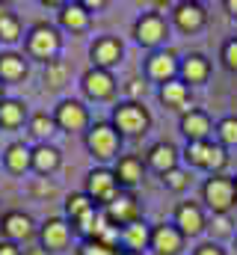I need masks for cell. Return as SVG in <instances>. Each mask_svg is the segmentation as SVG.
<instances>
[{"label":"cell","instance_id":"cell-24","mask_svg":"<svg viewBox=\"0 0 237 255\" xmlns=\"http://www.w3.org/2000/svg\"><path fill=\"white\" fill-rule=\"evenodd\" d=\"M208 71H211V65H208V60H205L202 54H190V57L181 63V74H184L187 83H202V80L208 77Z\"/></svg>","mask_w":237,"mask_h":255},{"label":"cell","instance_id":"cell-46","mask_svg":"<svg viewBox=\"0 0 237 255\" xmlns=\"http://www.w3.org/2000/svg\"><path fill=\"white\" fill-rule=\"evenodd\" d=\"M0 101H3V83H0Z\"/></svg>","mask_w":237,"mask_h":255},{"label":"cell","instance_id":"cell-32","mask_svg":"<svg viewBox=\"0 0 237 255\" xmlns=\"http://www.w3.org/2000/svg\"><path fill=\"white\" fill-rule=\"evenodd\" d=\"M54 116H48V113H36L33 119H30V130L36 133V136H48V133H54Z\"/></svg>","mask_w":237,"mask_h":255},{"label":"cell","instance_id":"cell-45","mask_svg":"<svg viewBox=\"0 0 237 255\" xmlns=\"http://www.w3.org/2000/svg\"><path fill=\"white\" fill-rule=\"evenodd\" d=\"M118 255H142V253H133V250H121Z\"/></svg>","mask_w":237,"mask_h":255},{"label":"cell","instance_id":"cell-16","mask_svg":"<svg viewBox=\"0 0 237 255\" xmlns=\"http://www.w3.org/2000/svg\"><path fill=\"white\" fill-rule=\"evenodd\" d=\"M181 241H184V235L178 232L175 226H157V229L151 232V247L157 250V255L181 253Z\"/></svg>","mask_w":237,"mask_h":255},{"label":"cell","instance_id":"cell-2","mask_svg":"<svg viewBox=\"0 0 237 255\" xmlns=\"http://www.w3.org/2000/svg\"><path fill=\"white\" fill-rule=\"evenodd\" d=\"M59 45H62V42H59V33L51 24H36V27L30 30V36H27V51H30L33 57L45 60V63L57 60Z\"/></svg>","mask_w":237,"mask_h":255},{"label":"cell","instance_id":"cell-23","mask_svg":"<svg viewBox=\"0 0 237 255\" xmlns=\"http://www.w3.org/2000/svg\"><path fill=\"white\" fill-rule=\"evenodd\" d=\"M160 101H163L166 107H172V110H187V104H190V89H187V83H178V80L163 83V86H160Z\"/></svg>","mask_w":237,"mask_h":255},{"label":"cell","instance_id":"cell-5","mask_svg":"<svg viewBox=\"0 0 237 255\" xmlns=\"http://www.w3.org/2000/svg\"><path fill=\"white\" fill-rule=\"evenodd\" d=\"M86 196L95 202V205H110L118 196V181L110 169H92L86 175Z\"/></svg>","mask_w":237,"mask_h":255},{"label":"cell","instance_id":"cell-17","mask_svg":"<svg viewBox=\"0 0 237 255\" xmlns=\"http://www.w3.org/2000/svg\"><path fill=\"white\" fill-rule=\"evenodd\" d=\"M113 175H116L118 187H121V184H124V187L139 184V181H142V157H136V154H124V157H118Z\"/></svg>","mask_w":237,"mask_h":255},{"label":"cell","instance_id":"cell-34","mask_svg":"<svg viewBox=\"0 0 237 255\" xmlns=\"http://www.w3.org/2000/svg\"><path fill=\"white\" fill-rule=\"evenodd\" d=\"M163 184H166L169 190H184V187H187V175L175 166V169H169V172L163 175Z\"/></svg>","mask_w":237,"mask_h":255},{"label":"cell","instance_id":"cell-48","mask_svg":"<svg viewBox=\"0 0 237 255\" xmlns=\"http://www.w3.org/2000/svg\"><path fill=\"white\" fill-rule=\"evenodd\" d=\"M235 187H237V184H235Z\"/></svg>","mask_w":237,"mask_h":255},{"label":"cell","instance_id":"cell-9","mask_svg":"<svg viewBox=\"0 0 237 255\" xmlns=\"http://www.w3.org/2000/svg\"><path fill=\"white\" fill-rule=\"evenodd\" d=\"M0 229H3V235H6L12 244L30 241V238L36 235V226H33V220H30L24 211H9V214H3Z\"/></svg>","mask_w":237,"mask_h":255},{"label":"cell","instance_id":"cell-1","mask_svg":"<svg viewBox=\"0 0 237 255\" xmlns=\"http://www.w3.org/2000/svg\"><path fill=\"white\" fill-rule=\"evenodd\" d=\"M86 148L98 157V160H110L118 151V130L110 122H98L86 130Z\"/></svg>","mask_w":237,"mask_h":255},{"label":"cell","instance_id":"cell-10","mask_svg":"<svg viewBox=\"0 0 237 255\" xmlns=\"http://www.w3.org/2000/svg\"><path fill=\"white\" fill-rule=\"evenodd\" d=\"M83 92H86L89 98H95V101H104V98H110V95L116 92V80H113V74L104 71V68H89V71L83 74Z\"/></svg>","mask_w":237,"mask_h":255},{"label":"cell","instance_id":"cell-28","mask_svg":"<svg viewBox=\"0 0 237 255\" xmlns=\"http://www.w3.org/2000/svg\"><path fill=\"white\" fill-rule=\"evenodd\" d=\"M121 241H124V247H127V250L139 253L145 244H151V232H148L142 223H130L127 229H121Z\"/></svg>","mask_w":237,"mask_h":255},{"label":"cell","instance_id":"cell-41","mask_svg":"<svg viewBox=\"0 0 237 255\" xmlns=\"http://www.w3.org/2000/svg\"><path fill=\"white\" fill-rule=\"evenodd\" d=\"M83 9H104V0H83Z\"/></svg>","mask_w":237,"mask_h":255},{"label":"cell","instance_id":"cell-7","mask_svg":"<svg viewBox=\"0 0 237 255\" xmlns=\"http://www.w3.org/2000/svg\"><path fill=\"white\" fill-rule=\"evenodd\" d=\"M184 157L193 163V166H202V169H223L226 166V151L214 142H187V151Z\"/></svg>","mask_w":237,"mask_h":255},{"label":"cell","instance_id":"cell-43","mask_svg":"<svg viewBox=\"0 0 237 255\" xmlns=\"http://www.w3.org/2000/svg\"><path fill=\"white\" fill-rule=\"evenodd\" d=\"M226 9H229L232 15H237V0H226Z\"/></svg>","mask_w":237,"mask_h":255},{"label":"cell","instance_id":"cell-4","mask_svg":"<svg viewBox=\"0 0 237 255\" xmlns=\"http://www.w3.org/2000/svg\"><path fill=\"white\" fill-rule=\"evenodd\" d=\"M133 36H136L139 45L154 48V45H160V42L169 36V24H166L163 15H157V12H145V15L136 18V24H133Z\"/></svg>","mask_w":237,"mask_h":255},{"label":"cell","instance_id":"cell-35","mask_svg":"<svg viewBox=\"0 0 237 255\" xmlns=\"http://www.w3.org/2000/svg\"><path fill=\"white\" fill-rule=\"evenodd\" d=\"M220 136H223V142L237 145V119H223L220 122Z\"/></svg>","mask_w":237,"mask_h":255},{"label":"cell","instance_id":"cell-47","mask_svg":"<svg viewBox=\"0 0 237 255\" xmlns=\"http://www.w3.org/2000/svg\"><path fill=\"white\" fill-rule=\"evenodd\" d=\"M3 12H6V9H3V6H0V15H3Z\"/></svg>","mask_w":237,"mask_h":255},{"label":"cell","instance_id":"cell-29","mask_svg":"<svg viewBox=\"0 0 237 255\" xmlns=\"http://www.w3.org/2000/svg\"><path fill=\"white\" fill-rule=\"evenodd\" d=\"M89 211H95V202L86 196V193H71L68 199H65V214H68V220L74 223V220H80L83 214H89Z\"/></svg>","mask_w":237,"mask_h":255},{"label":"cell","instance_id":"cell-15","mask_svg":"<svg viewBox=\"0 0 237 255\" xmlns=\"http://www.w3.org/2000/svg\"><path fill=\"white\" fill-rule=\"evenodd\" d=\"M181 133H184L190 142H205L208 133H211V119H208L202 110H190V113H184V119H181Z\"/></svg>","mask_w":237,"mask_h":255},{"label":"cell","instance_id":"cell-30","mask_svg":"<svg viewBox=\"0 0 237 255\" xmlns=\"http://www.w3.org/2000/svg\"><path fill=\"white\" fill-rule=\"evenodd\" d=\"M21 39V18L15 12L0 15V42H18Z\"/></svg>","mask_w":237,"mask_h":255},{"label":"cell","instance_id":"cell-11","mask_svg":"<svg viewBox=\"0 0 237 255\" xmlns=\"http://www.w3.org/2000/svg\"><path fill=\"white\" fill-rule=\"evenodd\" d=\"M54 122L62 130H80V128H86V122H89V113H86V107L80 101L68 98V101H59L57 113H54Z\"/></svg>","mask_w":237,"mask_h":255},{"label":"cell","instance_id":"cell-25","mask_svg":"<svg viewBox=\"0 0 237 255\" xmlns=\"http://www.w3.org/2000/svg\"><path fill=\"white\" fill-rule=\"evenodd\" d=\"M57 166H59V151L54 145H36V148H33V169H36V172L48 175V172H54Z\"/></svg>","mask_w":237,"mask_h":255},{"label":"cell","instance_id":"cell-36","mask_svg":"<svg viewBox=\"0 0 237 255\" xmlns=\"http://www.w3.org/2000/svg\"><path fill=\"white\" fill-rule=\"evenodd\" d=\"M223 60H226V65H229L232 71H237V39H232V42L223 48Z\"/></svg>","mask_w":237,"mask_h":255},{"label":"cell","instance_id":"cell-14","mask_svg":"<svg viewBox=\"0 0 237 255\" xmlns=\"http://www.w3.org/2000/svg\"><path fill=\"white\" fill-rule=\"evenodd\" d=\"M175 229L181 235H199L202 229H205V217H202V211H199V205H193V202H184V205H178L175 211Z\"/></svg>","mask_w":237,"mask_h":255},{"label":"cell","instance_id":"cell-44","mask_svg":"<svg viewBox=\"0 0 237 255\" xmlns=\"http://www.w3.org/2000/svg\"><path fill=\"white\" fill-rule=\"evenodd\" d=\"M24 255H48V253H45V250L39 247V250H27V253H24Z\"/></svg>","mask_w":237,"mask_h":255},{"label":"cell","instance_id":"cell-3","mask_svg":"<svg viewBox=\"0 0 237 255\" xmlns=\"http://www.w3.org/2000/svg\"><path fill=\"white\" fill-rule=\"evenodd\" d=\"M151 122V116H148V110L142 107V104H136V101H124V104H118L116 110H113V128L121 130V133H142L145 128Z\"/></svg>","mask_w":237,"mask_h":255},{"label":"cell","instance_id":"cell-37","mask_svg":"<svg viewBox=\"0 0 237 255\" xmlns=\"http://www.w3.org/2000/svg\"><path fill=\"white\" fill-rule=\"evenodd\" d=\"M229 226H232V223L226 220V214H220V217L214 220V232H217V235H229Z\"/></svg>","mask_w":237,"mask_h":255},{"label":"cell","instance_id":"cell-12","mask_svg":"<svg viewBox=\"0 0 237 255\" xmlns=\"http://www.w3.org/2000/svg\"><path fill=\"white\" fill-rule=\"evenodd\" d=\"M89 57H92V63L95 68H110V65L118 63V57H121V42H118L116 36H101V39H95L92 42V48H89Z\"/></svg>","mask_w":237,"mask_h":255},{"label":"cell","instance_id":"cell-6","mask_svg":"<svg viewBox=\"0 0 237 255\" xmlns=\"http://www.w3.org/2000/svg\"><path fill=\"white\" fill-rule=\"evenodd\" d=\"M202 193H205V202H208L217 214H226V211L235 205V199H237L235 181L226 178V175H214V178H208Z\"/></svg>","mask_w":237,"mask_h":255},{"label":"cell","instance_id":"cell-27","mask_svg":"<svg viewBox=\"0 0 237 255\" xmlns=\"http://www.w3.org/2000/svg\"><path fill=\"white\" fill-rule=\"evenodd\" d=\"M24 119H27V107L21 104V101H0V125L3 128H18L24 125Z\"/></svg>","mask_w":237,"mask_h":255},{"label":"cell","instance_id":"cell-38","mask_svg":"<svg viewBox=\"0 0 237 255\" xmlns=\"http://www.w3.org/2000/svg\"><path fill=\"white\" fill-rule=\"evenodd\" d=\"M0 255H24L18 250V244H12V241H0Z\"/></svg>","mask_w":237,"mask_h":255},{"label":"cell","instance_id":"cell-26","mask_svg":"<svg viewBox=\"0 0 237 255\" xmlns=\"http://www.w3.org/2000/svg\"><path fill=\"white\" fill-rule=\"evenodd\" d=\"M6 166H9L12 172L30 169V166H33V151H30L24 142H12V145L6 148Z\"/></svg>","mask_w":237,"mask_h":255},{"label":"cell","instance_id":"cell-19","mask_svg":"<svg viewBox=\"0 0 237 255\" xmlns=\"http://www.w3.org/2000/svg\"><path fill=\"white\" fill-rule=\"evenodd\" d=\"M27 77V60L21 54H0V83H15Z\"/></svg>","mask_w":237,"mask_h":255},{"label":"cell","instance_id":"cell-22","mask_svg":"<svg viewBox=\"0 0 237 255\" xmlns=\"http://www.w3.org/2000/svg\"><path fill=\"white\" fill-rule=\"evenodd\" d=\"M175 21H178L181 30L193 33V30H199V27L205 24V9H202L199 3H178L175 6Z\"/></svg>","mask_w":237,"mask_h":255},{"label":"cell","instance_id":"cell-42","mask_svg":"<svg viewBox=\"0 0 237 255\" xmlns=\"http://www.w3.org/2000/svg\"><path fill=\"white\" fill-rule=\"evenodd\" d=\"M33 193H54V184H33Z\"/></svg>","mask_w":237,"mask_h":255},{"label":"cell","instance_id":"cell-20","mask_svg":"<svg viewBox=\"0 0 237 255\" xmlns=\"http://www.w3.org/2000/svg\"><path fill=\"white\" fill-rule=\"evenodd\" d=\"M175 163H178L175 145H169V142H157V145H151V151H148V166H154L160 175H166L169 169H175Z\"/></svg>","mask_w":237,"mask_h":255},{"label":"cell","instance_id":"cell-18","mask_svg":"<svg viewBox=\"0 0 237 255\" xmlns=\"http://www.w3.org/2000/svg\"><path fill=\"white\" fill-rule=\"evenodd\" d=\"M59 24L71 33H80L89 27V12L83 9V3H65L59 6Z\"/></svg>","mask_w":237,"mask_h":255},{"label":"cell","instance_id":"cell-8","mask_svg":"<svg viewBox=\"0 0 237 255\" xmlns=\"http://www.w3.org/2000/svg\"><path fill=\"white\" fill-rule=\"evenodd\" d=\"M104 217H107V223H113V226H130V223H139V202L130 196V193H118L116 199L104 208Z\"/></svg>","mask_w":237,"mask_h":255},{"label":"cell","instance_id":"cell-31","mask_svg":"<svg viewBox=\"0 0 237 255\" xmlns=\"http://www.w3.org/2000/svg\"><path fill=\"white\" fill-rule=\"evenodd\" d=\"M65 80H68V65L62 63V60H51V63L45 65V83L51 89L65 86Z\"/></svg>","mask_w":237,"mask_h":255},{"label":"cell","instance_id":"cell-21","mask_svg":"<svg viewBox=\"0 0 237 255\" xmlns=\"http://www.w3.org/2000/svg\"><path fill=\"white\" fill-rule=\"evenodd\" d=\"M175 71H178L175 54H169V51H160V54H154V57L148 60V77H154V80L169 83V80L175 77Z\"/></svg>","mask_w":237,"mask_h":255},{"label":"cell","instance_id":"cell-33","mask_svg":"<svg viewBox=\"0 0 237 255\" xmlns=\"http://www.w3.org/2000/svg\"><path fill=\"white\" fill-rule=\"evenodd\" d=\"M77 255H118V250H110V247H104V244H98V241H86Z\"/></svg>","mask_w":237,"mask_h":255},{"label":"cell","instance_id":"cell-13","mask_svg":"<svg viewBox=\"0 0 237 255\" xmlns=\"http://www.w3.org/2000/svg\"><path fill=\"white\" fill-rule=\"evenodd\" d=\"M68 241H71V223H65V220H59V217H51L45 226H42V250L48 253V250H65L68 247Z\"/></svg>","mask_w":237,"mask_h":255},{"label":"cell","instance_id":"cell-39","mask_svg":"<svg viewBox=\"0 0 237 255\" xmlns=\"http://www.w3.org/2000/svg\"><path fill=\"white\" fill-rule=\"evenodd\" d=\"M127 92H130V98H139V95L145 92V83H142V80H130V86H127Z\"/></svg>","mask_w":237,"mask_h":255},{"label":"cell","instance_id":"cell-40","mask_svg":"<svg viewBox=\"0 0 237 255\" xmlns=\"http://www.w3.org/2000/svg\"><path fill=\"white\" fill-rule=\"evenodd\" d=\"M196 255H223V250H220V247H214V244H205V247H199V250H196Z\"/></svg>","mask_w":237,"mask_h":255}]
</instances>
